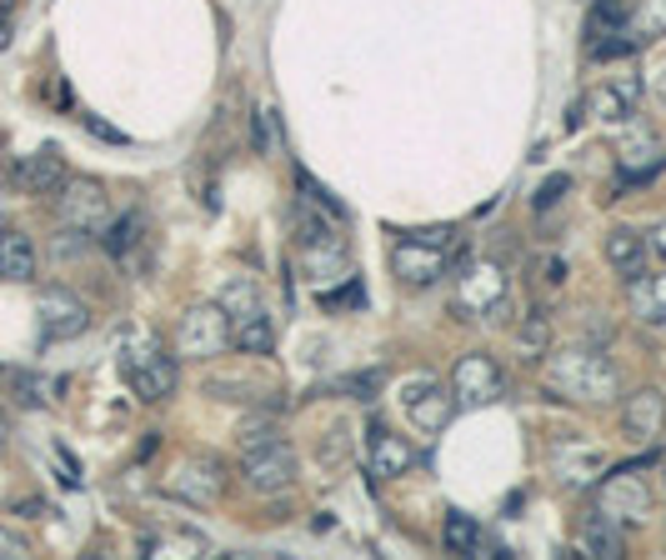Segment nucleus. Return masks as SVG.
<instances>
[{"label":"nucleus","instance_id":"31","mask_svg":"<svg viewBox=\"0 0 666 560\" xmlns=\"http://www.w3.org/2000/svg\"><path fill=\"white\" fill-rule=\"evenodd\" d=\"M31 556V546H26V536H16V530L0 526V560H21Z\"/></svg>","mask_w":666,"mask_h":560},{"label":"nucleus","instance_id":"28","mask_svg":"<svg viewBox=\"0 0 666 560\" xmlns=\"http://www.w3.org/2000/svg\"><path fill=\"white\" fill-rule=\"evenodd\" d=\"M256 306H261V296H256V286H251V280H231V286H226V296H221V310H226V316H246V310H256Z\"/></svg>","mask_w":666,"mask_h":560},{"label":"nucleus","instance_id":"20","mask_svg":"<svg viewBox=\"0 0 666 560\" xmlns=\"http://www.w3.org/2000/svg\"><path fill=\"white\" fill-rule=\"evenodd\" d=\"M642 100V80L636 76H612L606 86H596L592 96H586V106L596 110V116H632V106Z\"/></svg>","mask_w":666,"mask_h":560},{"label":"nucleus","instance_id":"9","mask_svg":"<svg viewBox=\"0 0 666 560\" xmlns=\"http://www.w3.org/2000/svg\"><path fill=\"white\" fill-rule=\"evenodd\" d=\"M546 466H551V476L561 480V486H592L606 470V450L581 436H556L551 446H546Z\"/></svg>","mask_w":666,"mask_h":560},{"label":"nucleus","instance_id":"14","mask_svg":"<svg viewBox=\"0 0 666 560\" xmlns=\"http://www.w3.org/2000/svg\"><path fill=\"white\" fill-rule=\"evenodd\" d=\"M371 446H366V460H371V476H406V470L416 466V446H406L401 436H396L391 426H381V420H371Z\"/></svg>","mask_w":666,"mask_h":560},{"label":"nucleus","instance_id":"30","mask_svg":"<svg viewBox=\"0 0 666 560\" xmlns=\"http://www.w3.org/2000/svg\"><path fill=\"white\" fill-rule=\"evenodd\" d=\"M546 340H551V320H546V316H531V320L521 326V346L536 350V356H546Z\"/></svg>","mask_w":666,"mask_h":560},{"label":"nucleus","instance_id":"21","mask_svg":"<svg viewBox=\"0 0 666 560\" xmlns=\"http://www.w3.org/2000/svg\"><path fill=\"white\" fill-rule=\"evenodd\" d=\"M231 346H241L246 356H271L276 326H271V316H266V306H256V310H246V316L231 320Z\"/></svg>","mask_w":666,"mask_h":560},{"label":"nucleus","instance_id":"6","mask_svg":"<svg viewBox=\"0 0 666 560\" xmlns=\"http://www.w3.org/2000/svg\"><path fill=\"white\" fill-rule=\"evenodd\" d=\"M456 306L476 320H496L506 306H511V280L496 260H471L456 280Z\"/></svg>","mask_w":666,"mask_h":560},{"label":"nucleus","instance_id":"25","mask_svg":"<svg viewBox=\"0 0 666 560\" xmlns=\"http://www.w3.org/2000/svg\"><path fill=\"white\" fill-rule=\"evenodd\" d=\"M632 20V0H592V36H622Z\"/></svg>","mask_w":666,"mask_h":560},{"label":"nucleus","instance_id":"38","mask_svg":"<svg viewBox=\"0 0 666 560\" xmlns=\"http://www.w3.org/2000/svg\"><path fill=\"white\" fill-rule=\"evenodd\" d=\"M656 96H662V106H666V70L656 76Z\"/></svg>","mask_w":666,"mask_h":560},{"label":"nucleus","instance_id":"13","mask_svg":"<svg viewBox=\"0 0 666 560\" xmlns=\"http://www.w3.org/2000/svg\"><path fill=\"white\" fill-rule=\"evenodd\" d=\"M406 416H411V426L421 430V436H436V430H446L456 416V390H446L441 380H416V386L406 390Z\"/></svg>","mask_w":666,"mask_h":560},{"label":"nucleus","instance_id":"17","mask_svg":"<svg viewBox=\"0 0 666 560\" xmlns=\"http://www.w3.org/2000/svg\"><path fill=\"white\" fill-rule=\"evenodd\" d=\"M622 420H626V436L656 440L666 430V396L662 390H636V396H626Z\"/></svg>","mask_w":666,"mask_h":560},{"label":"nucleus","instance_id":"33","mask_svg":"<svg viewBox=\"0 0 666 560\" xmlns=\"http://www.w3.org/2000/svg\"><path fill=\"white\" fill-rule=\"evenodd\" d=\"M346 386L356 390V400H371V390L381 386V370H366V376H351V380H346Z\"/></svg>","mask_w":666,"mask_h":560},{"label":"nucleus","instance_id":"27","mask_svg":"<svg viewBox=\"0 0 666 560\" xmlns=\"http://www.w3.org/2000/svg\"><path fill=\"white\" fill-rule=\"evenodd\" d=\"M666 36V0H642L636 10V40H656Z\"/></svg>","mask_w":666,"mask_h":560},{"label":"nucleus","instance_id":"36","mask_svg":"<svg viewBox=\"0 0 666 560\" xmlns=\"http://www.w3.org/2000/svg\"><path fill=\"white\" fill-rule=\"evenodd\" d=\"M11 16H16V0H0V36L11 30Z\"/></svg>","mask_w":666,"mask_h":560},{"label":"nucleus","instance_id":"26","mask_svg":"<svg viewBox=\"0 0 666 560\" xmlns=\"http://www.w3.org/2000/svg\"><path fill=\"white\" fill-rule=\"evenodd\" d=\"M146 550H151V556H206V540L186 536V530H171V536H151Z\"/></svg>","mask_w":666,"mask_h":560},{"label":"nucleus","instance_id":"16","mask_svg":"<svg viewBox=\"0 0 666 560\" xmlns=\"http://www.w3.org/2000/svg\"><path fill=\"white\" fill-rule=\"evenodd\" d=\"M16 186L31 190V196H56V190L66 186V156L56 146L36 150V156H26L21 166H16Z\"/></svg>","mask_w":666,"mask_h":560},{"label":"nucleus","instance_id":"12","mask_svg":"<svg viewBox=\"0 0 666 560\" xmlns=\"http://www.w3.org/2000/svg\"><path fill=\"white\" fill-rule=\"evenodd\" d=\"M36 310H41L46 340H76V336H86V326H91L86 300L76 296V290H66V286H46L41 300H36Z\"/></svg>","mask_w":666,"mask_h":560},{"label":"nucleus","instance_id":"18","mask_svg":"<svg viewBox=\"0 0 666 560\" xmlns=\"http://www.w3.org/2000/svg\"><path fill=\"white\" fill-rule=\"evenodd\" d=\"M606 260H612V270L616 276H642V266H646V236L642 230H632V226H612L606 230Z\"/></svg>","mask_w":666,"mask_h":560},{"label":"nucleus","instance_id":"7","mask_svg":"<svg viewBox=\"0 0 666 560\" xmlns=\"http://www.w3.org/2000/svg\"><path fill=\"white\" fill-rule=\"evenodd\" d=\"M161 490L171 500H186V506H216L221 500V490H226V466L216 456H181L171 470H166V480H161Z\"/></svg>","mask_w":666,"mask_h":560},{"label":"nucleus","instance_id":"8","mask_svg":"<svg viewBox=\"0 0 666 560\" xmlns=\"http://www.w3.org/2000/svg\"><path fill=\"white\" fill-rule=\"evenodd\" d=\"M56 216H61V226L81 230V236H91V230H106V216H111V200H106V186L101 180H71L66 176V186L56 190Z\"/></svg>","mask_w":666,"mask_h":560},{"label":"nucleus","instance_id":"11","mask_svg":"<svg viewBox=\"0 0 666 560\" xmlns=\"http://www.w3.org/2000/svg\"><path fill=\"white\" fill-rule=\"evenodd\" d=\"M596 510H602L606 520H616V526H626V520H646L652 516V490H646L642 476H632V470H616V476L602 480V490H596Z\"/></svg>","mask_w":666,"mask_h":560},{"label":"nucleus","instance_id":"34","mask_svg":"<svg viewBox=\"0 0 666 560\" xmlns=\"http://www.w3.org/2000/svg\"><path fill=\"white\" fill-rule=\"evenodd\" d=\"M16 390H21V400H26V406H41V400H46V396H41L46 386H41V380H36V376H16Z\"/></svg>","mask_w":666,"mask_h":560},{"label":"nucleus","instance_id":"22","mask_svg":"<svg viewBox=\"0 0 666 560\" xmlns=\"http://www.w3.org/2000/svg\"><path fill=\"white\" fill-rule=\"evenodd\" d=\"M576 546L586 550V556H602V560H612V556H622V526L616 520H606L602 510H592L586 516V526H581V536H576Z\"/></svg>","mask_w":666,"mask_h":560},{"label":"nucleus","instance_id":"23","mask_svg":"<svg viewBox=\"0 0 666 560\" xmlns=\"http://www.w3.org/2000/svg\"><path fill=\"white\" fill-rule=\"evenodd\" d=\"M141 236H146V216L141 210H126V216H116L111 226H106L101 246H106V256H131V250L141 246Z\"/></svg>","mask_w":666,"mask_h":560},{"label":"nucleus","instance_id":"10","mask_svg":"<svg viewBox=\"0 0 666 560\" xmlns=\"http://www.w3.org/2000/svg\"><path fill=\"white\" fill-rule=\"evenodd\" d=\"M506 376L486 350H466L461 360L451 366V390H456V406H491L501 396Z\"/></svg>","mask_w":666,"mask_h":560},{"label":"nucleus","instance_id":"29","mask_svg":"<svg viewBox=\"0 0 666 560\" xmlns=\"http://www.w3.org/2000/svg\"><path fill=\"white\" fill-rule=\"evenodd\" d=\"M256 150L261 156L281 150V120H276V110H256Z\"/></svg>","mask_w":666,"mask_h":560},{"label":"nucleus","instance_id":"5","mask_svg":"<svg viewBox=\"0 0 666 560\" xmlns=\"http://www.w3.org/2000/svg\"><path fill=\"white\" fill-rule=\"evenodd\" d=\"M241 480H246V490H256V496H281V490L296 480V450L286 446L281 436L251 440L246 456H241Z\"/></svg>","mask_w":666,"mask_h":560},{"label":"nucleus","instance_id":"37","mask_svg":"<svg viewBox=\"0 0 666 560\" xmlns=\"http://www.w3.org/2000/svg\"><path fill=\"white\" fill-rule=\"evenodd\" d=\"M21 516H46V500H21Z\"/></svg>","mask_w":666,"mask_h":560},{"label":"nucleus","instance_id":"32","mask_svg":"<svg viewBox=\"0 0 666 560\" xmlns=\"http://www.w3.org/2000/svg\"><path fill=\"white\" fill-rule=\"evenodd\" d=\"M566 186H571V180H566V176H551V180H546V186L536 190V210L556 206V200H561V190H566Z\"/></svg>","mask_w":666,"mask_h":560},{"label":"nucleus","instance_id":"2","mask_svg":"<svg viewBox=\"0 0 666 560\" xmlns=\"http://www.w3.org/2000/svg\"><path fill=\"white\" fill-rule=\"evenodd\" d=\"M121 370H126V380H131V390L141 400H166L176 390V360L166 356V346L151 336V330L126 340Z\"/></svg>","mask_w":666,"mask_h":560},{"label":"nucleus","instance_id":"3","mask_svg":"<svg viewBox=\"0 0 666 560\" xmlns=\"http://www.w3.org/2000/svg\"><path fill=\"white\" fill-rule=\"evenodd\" d=\"M446 246H451V226L421 230V236H401L391 250V266L406 286H431L446 276Z\"/></svg>","mask_w":666,"mask_h":560},{"label":"nucleus","instance_id":"1","mask_svg":"<svg viewBox=\"0 0 666 560\" xmlns=\"http://www.w3.org/2000/svg\"><path fill=\"white\" fill-rule=\"evenodd\" d=\"M546 386L561 400L602 406V400L616 396V366L596 350H556V356H546Z\"/></svg>","mask_w":666,"mask_h":560},{"label":"nucleus","instance_id":"35","mask_svg":"<svg viewBox=\"0 0 666 560\" xmlns=\"http://www.w3.org/2000/svg\"><path fill=\"white\" fill-rule=\"evenodd\" d=\"M646 250H652V256L662 260V270H666V220H662V226L652 230V240H646Z\"/></svg>","mask_w":666,"mask_h":560},{"label":"nucleus","instance_id":"15","mask_svg":"<svg viewBox=\"0 0 666 560\" xmlns=\"http://www.w3.org/2000/svg\"><path fill=\"white\" fill-rule=\"evenodd\" d=\"M626 306H632V316L642 320L646 330H662L666 336V270L662 276H632L626 280Z\"/></svg>","mask_w":666,"mask_h":560},{"label":"nucleus","instance_id":"19","mask_svg":"<svg viewBox=\"0 0 666 560\" xmlns=\"http://www.w3.org/2000/svg\"><path fill=\"white\" fill-rule=\"evenodd\" d=\"M0 280H16V286L36 280V246L21 230H0Z\"/></svg>","mask_w":666,"mask_h":560},{"label":"nucleus","instance_id":"24","mask_svg":"<svg viewBox=\"0 0 666 560\" xmlns=\"http://www.w3.org/2000/svg\"><path fill=\"white\" fill-rule=\"evenodd\" d=\"M441 540H446V550H451V556H471V550L481 546V526H476L466 510H451V516H446Z\"/></svg>","mask_w":666,"mask_h":560},{"label":"nucleus","instance_id":"39","mask_svg":"<svg viewBox=\"0 0 666 560\" xmlns=\"http://www.w3.org/2000/svg\"><path fill=\"white\" fill-rule=\"evenodd\" d=\"M0 446H6V420H0Z\"/></svg>","mask_w":666,"mask_h":560},{"label":"nucleus","instance_id":"4","mask_svg":"<svg viewBox=\"0 0 666 560\" xmlns=\"http://www.w3.org/2000/svg\"><path fill=\"white\" fill-rule=\"evenodd\" d=\"M226 346H231V316H226L221 306L181 310V320H176V356L216 360V356H226Z\"/></svg>","mask_w":666,"mask_h":560}]
</instances>
